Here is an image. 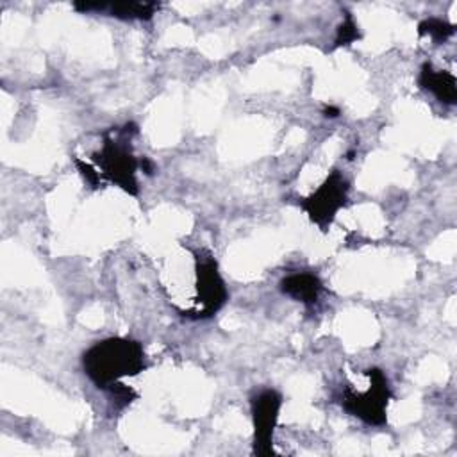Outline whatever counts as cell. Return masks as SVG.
<instances>
[{
    "label": "cell",
    "instance_id": "6da1fadb",
    "mask_svg": "<svg viewBox=\"0 0 457 457\" xmlns=\"http://www.w3.org/2000/svg\"><path fill=\"white\" fill-rule=\"evenodd\" d=\"M87 378L100 389H111L123 377H134L146 368L145 350L129 337H107L89 346L82 355Z\"/></svg>",
    "mask_w": 457,
    "mask_h": 457
},
{
    "label": "cell",
    "instance_id": "7a4b0ae2",
    "mask_svg": "<svg viewBox=\"0 0 457 457\" xmlns=\"http://www.w3.org/2000/svg\"><path fill=\"white\" fill-rule=\"evenodd\" d=\"M136 132L137 127L134 123H125L121 129H111L104 134L102 148L93 154L100 175L132 196L139 193L136 179L139 159L130 150V136Z\"/></svg>",
    "mask_w": 457,
    "mask_h": 457
},
{
    "label": "cell",
    "instance_id": "3957f363",
    "mask_svg": "<svg viewBox=\"0 0 457 457\" xmlns=\"http://www.w3.org/2000/svg\"><path fill=\"white\" fill-rule=\"evenodd\" d=\"M366 375L370 378V387L366 391H355L350 386L343 387L339 403L348 414L362 420L364 423L382 427L387 421V403L391 400L389 382L378 368L366 370Z\"/></svg>",
    "mask_w": 457,
    "mask_h": 457
},
{
    "label": "cell",
    "instance_id": "277c9868",
    "mask_svg": "<svg viewBox=\"0 0 457 457\" xmlns=\"http://www.w3.org/2000/svg\"><path fill=\"white\" fill-rule=\"evenodd\" d=\"M348 191V179L339 170H332L314 193L300 200V207L307 212L312 223H316L321 230H327L336 214L346 205Z\"/></svg>",
    "mask_w": 457,
    "mask_h": 457
},
{
    "label": "cell",
    "instance_id": "5b68a950",
    "mask_svg": "<svg viewBox=\"0 0 457 457\" xmlns=\"http://www.w3.org/2000/svg\"><path fill=\"white\" fill-rule=\"evenodd\" d=\"M195 271H196V302L200 303V307L196 311L187 312L186 316H191L195 320L211 318L225 305L228 298L225 282L220 275L216 259L205 250L195 252Z\"/></svg>",
    "mask_w": 457,
    "mask_h": 457
},
{
    "label": "cell",
    "instance_id": "8992f818",
    "mask_svg": "<svg viewBox=\"0 0 457 457\" xmlns=\"http://www.w3.org/2000/svg\"><path fill=\"white\" fill-rule=\"evenodd\" d=\"M282 396L275 389H262L252 396V421H253V453L255 455H275L273 450V430L277 427Z\"/></svg>",
    "mask_w": 457,
    "mask_h": 457
},
{
    "label": "cell",
    "instance_id": "52a82bcc",
    "mask_svg": "<svg viewBox=\"0 0 457 457\" xmlns=\"http://www.w3.org/2000/svg\"><path fill=\"white\" fill-rule=\"evenodd\" d=\"M80 12H104L120 20H150L159 9L157 2H75Z\"/></svg>",
    "mask_w": 457,
    "mask_h": 457
},
{
    "label": "cell",
    "instance_id": "ba28073f",
    "mask_svg": "<svg viewBox=\"0 0 457 457\" xmlns=\"http://www.w3.org/2000/svg\"><path fill=\"white\" fill-rule=\"evenodd\" d=\"M420 86L430 91L439 102L453 105L457 102V80L450 71L434 70L430 62H425L418 79Z\"/></svg>",
    "mask_w": 457,
    "mask_h": 457
},
{
    "label": "cell",
    "instance_id": "9c48e42d",
    "mask_svg": "<svg viewBox=\"0 0 457 457\" xmlns=\"http://www.w3.org/2000/svg\"><path fill=\"white\" fill-rule=\"evenodd\" d=\"M280 291L303 305H314L323 291L321 280L314 273H291L280 280Z\"/></svg>",
    "mask_w": 457,
    "mask_h": 457
},
{
    "label": "cell",
    "instance_id": "30bf717a",
    "mask_svg": "<svg viewBox=\"0 0 457 457\" xmlns=\"http://www.w3.org/2000/svg\"><path fill=\"white\" fill-rule=\"evenodd\" d=\"M453 32H455V27L441 18H427L418 25V34L428 36L436 43L446 41Z\"/></svg>",
    "mask_w": 457,
    "mask_h": 457
},
{
    "label": "cell",
    "instance_id": "8fae6325",
    "mask_svg": "<svg viewBox=\"0 0 457 457\" xmlns=\"http://www.w3.org/2000/svg\"><path fill=\"white\" fill-rule=\"evenodd\" d=\"M361 37V32H359V27L357 23L353 21V18L350 14H346V18L343 20V23L337 27V32H336V39H334V46H345V45H350L353 41H357Z\"/></svg>",
    "mask_w": 457,
    "mask_h": 457
},
{
    "label": "cell",
    "instance_id": "7c38bea8",
    "mask_svg": "<svg viewBox=\"0 0 457 457\" xmlns=\"http://www.w3.org/2000/svg\"><path fill=\"white\" fill-rule=\"evenodd\" d=\"M75 166L79 168V171H80V175L86 179V182L89 184V186H93V187H96L98 184H100V171L98 170H95L91 164H87V162H84V161H80V159H75Z\"/></svg>",
    "mask_w": 457,
    "mask_h": 457
},
{
    "label": "cell",
    "instance_id": "4fadbf2b",
    "mask_svg": "<svg viewBox=\"0 0 457 457\" xmlns=\"http://www.w3.org/2000/svg\"><path fill=\"white\" fill-rule=\"evenodd\" d=\"M323 114H325L327 118H336V116H339V109H337V107H332V105H327V107L323 109Z\"/></svg>",
    "mask_w": 457,
    "mask_h": 457
}]
</instances>
